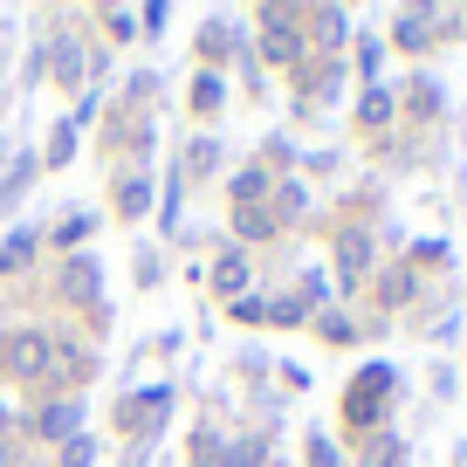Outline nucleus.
Here are the masks:
<instances>
[{
  "label": "nucleus",
  "instance_id": "f257e3e1",
  "mask_svg": "<svg viewBox=\"0 0 467 467\" xmlns=\"http://www.w3.org/2000/svg\"><path fill=\"white\" fill-rule=\"evenodd\" d=\"M48 358H56V344H48V337H15V344H7V365L15 371H48Z\"/></svg>",
  "mask_w": 467,
  "mask_h": 467
},
{
  "label": "nucleus",
  "instance_id": "f03ea898",
  "mask_svg": "<svg viewBox=\"0 0 467 467\" xmlns=\"http://www.w3.org/2000/svg\"><path fill=\"white\" fill-rule=\"evenodd\" d=\"M76 420H83V412L62 399V406H48L42 420H35V433H42V440H76Z\"/></svg>",
  "mask_w": 467,
  "mask_h": 467
},
{
  "label": "nucleus",
  "instance_id": "7ed1b4c3",
  "mask_svg": "<svg viewBox=\"0 0 467 467\" xmlns=\"http://www.w3.org/2000/svg\"><path fill=\"white\" fill-rule=\"evenodd\" d=\"M28 254H35V234H28V227H21V234H15V241H7V254H0V262H7V268H21V262H28Z\"/></svg>",
  "mask_w": 467,
  "mask_h": 467
},
{
  "label": "nucleus",
  "instance_id": "20e7f679",
  "mask_svg": "<svg viewBox=\"0 0 467 467\" xmlns=\"http://www.w3.org/2000/svg\"><path fill=\"white\" fill-rule=\"evenodd\" d=\"M145 200H151L145 179H124V213H145Z\"/></svg>",
  "mask_w": 467,
  "mask_h": 467
},
{
  "label": "nucleus",
  "instance_id": "39448f33",
  "mask_svg": "<svg viewBox=\"0 0 467 467\" xmlns=\"http://www.w3.org/2000/svg\"><path fill=\"white\" fill-rule=\"evenodd\" d=\"M241 275H248V268L234 262V254H227V262H220V268H213V282H220V289H241Z\"/></svg>",
  "mask_w": 467,
  "mask_h": 467
},
{
  "label": "nucleus",
  "instance_id": "423d86ee",
  "mask_svg": "<svg viewBox=\"0 0 467 467\" xmlns=\"http://www.w3.org/2000/svg\"><path fill=\"white\" fill-rule=\"evenodd\" d=\"M62 461H69V467H89V461H97V447H89V440H69V447H62Z\"/></svg>",
  "mask_w": 467,
  "mask_h": 467
},
{
  "label": "nucleus",
  "instance_id": "0eeeda50",
  "mask_svg": "<svg viewBox=\"0 0 467 467\" xmlns=\"http://www.w3.org/2000/svg\"><path fill=\"white\" fill-rule=\"evenodd\" d=\"M0 467H7V447H0Z\"/></svg>",
  "mask_w": 467,
  "mask_h": 467
}]
</instances>
